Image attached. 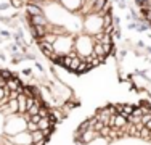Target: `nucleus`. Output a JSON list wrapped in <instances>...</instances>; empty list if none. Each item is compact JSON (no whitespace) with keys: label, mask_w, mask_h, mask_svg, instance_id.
I'll list each match as a JSON object with an SVG mask.
<instances>
[{"label":"nucleus","mask_w":151,"mask_h":145,"mask_svg":"<svg viewBox=\"0 0 151 145\" xmlns=\"http://www.w3.org/2000/svg\"><path fill=\"white\" fill-rule=\"evenodd\" d=\"M76 145H151V105H108L79 126Z\"/></svg>","instance_id":"7ed1b4c3"},{"label":"nucleus","mask_w":151,"mask_h":145,"mask_svg":"<svg viewBox=\"0 0 151 145\" xmlns=\"http://www.w3.org/2000/svg\"><path fill=\"white\" fill-rule=\"evenodd\" d=\"M135 3L140 8V13L143 14V18L151 24V0H135Z\"/></svg>","instance_id":"20e7f679"},{"label":"nucleus","mask_w":151,"mask_h":145,"mask_svg":"<svg viewBox=\"0 0 151 145\" xmlns=\"http://www.w3.org/2000/svg\"><path fill=\"white\" fill-rule=\"evenodd\" d=\"M26 20L39 49L63 70L82 74L114 49L109 0H26Z\"/></svg>","instance_id":"f257e3e1"},{"label":"nucleus","mask_w":151,"mask_h":145,"mask_svg":"<svg viewBox=\"0 0 151 145\" xmlns=\"http://www.w3.org/2000/svg\"><path fill=\"white\" fill-rule=\"evenodd\" d=\"M55 124L34 87L0 70V145H47Z\"/></svg>","instance_id":"f03ea898"}]
</instances>
